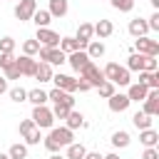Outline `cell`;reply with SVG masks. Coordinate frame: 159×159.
<instances>
[{"instance_id": "17", "label": "cell", "mask_w": 159, "mask_h": 159, "mask_svg": "<svg viewBox=\"0 0 159 159\" xmlns=\"http://www.w3.org/2000/svg\"><path fill=\"white\" fill-rule=\"evenodd\" d=\"M47 99H52L55 104H67V107H75V97L70 94V92H65V89H52V92H47Z\"/></svg>"}, {"instance_id": "40", "label": "cell", "mask_w": 159, "mask_h": 159, "mask_svg": "<svg viewBox=\"0 0 159 159\" xmlns=\"http://www.w3.org/2000/svg\"><path fill=\"white\" fill-rule=\"evenodd\" d=\"M0 52H15V37H0Z\"/></svg>"}, {"instance_id": "25", "label": "cell", "mask_w": 159, "mask_h": 159, "mask_svg": "<svg viewBox=\"0 0 159 159\" xmlns=\"http://www.w3.org/2000/svg\"><path fill=\"white\" fill-rule=\"evenodd\" d=\"M139 142L144 144V147H157V142H159V134L149 127V129H139Z\"/></svg>"}, {"instance_id": "1", "label": "cell", "mask_w": 159, "mask_h": 159, "mask_svg": "<svg viewBox=\"0 0 159 159\" xmlns=\"http://www.w3.org/2000/svg\"><path fill=\"white\" fill-rule=\"evenodd\" d=\"M75 142V132L67 127H50V134L45 137V149L47 152H60L62 147Z\"/></svg>"}, {"instance_id": "34", "label": "cell", "mask_w": 159, "mask_h": 159, "mask_svg": "<svg viewBox=\"0 0 159 159\" xmlns=\"http://www.w3.org/2000/svg\"><path fill=\"white\" fill-rule=\"evenodd\" d=\"M7 94H10V99L17 102V104L27 99V89H22V87H12V89H7Z\"/></svg>"}, {"instance_id": "33", "label": "cell", "mask_w": 159, "mask_h": 159, "mask_svg": "<svg viewBox=\"0 0 159 159\" xmlns=\"http://www.w3.org/2000/svg\"><path fill=\"white\" fill-rule=\"evenodd\" d=\"M114 87H117V84H112V82H109V80H104V82H102V84H97V87H94V89H97V92H99V97H104V99H107V97H112V94H114V92H117V89H114Z\"/></svg>"}, {"instance_id": "39", "label": "cell", "mask_w": 159, "mask_h": 159, "mask_svg": "<svg viewBox=\"0 0 159 159\" xmlns=\"http://www.w3.org/2000/svg\"><path fill=\"white\" fill-rule=\"evenodd\" d=\"M40 139H42V134H40V129L35 127V129L25 137V144H27V147H35V144H40Z\"/></svg>"}, {"instance_id": "45", "label": "cell", "mask_w": 159, "mask_h": 159, "mask_svg": "<svg viewBox=\"0 0 159 159\" xmlns=\"http://www.w3.org/2000/svg\"><path fill=\"white\" fill-rule=\"evenodd\" d=\"M77 89H80V92H87V89H92V87H89L84 80H77Z\"/></svg>"}, {"instance_id": "4", "label": "cell", "mask_w": 159, "mask_h": 159, "mask_svg": "<svg viewBox=\"0 0 159 159\" xmlns=\"http://www.w3.org/2000/svg\"><path fill=\"white\" fill-rule=\"evenodd\" d=\"M30 119L35 122V127H37V129H50V127L55 124L52 109H47L45 104H40V107H32V117H30Z\"/></svg>"}, {"instance_id": "42", "label": "cell", "mask_w": 159, "mask_h": 159, "mask_svg": "<svg viewBox=\"0 0 159 159\" xmlns=\"http://www.w3.org/2000/svg\"><path fill=\"white\" fill-rule=\"evenodd\" d=\"M147 25H149V30H159V10L152 12V17L147 20Z\"/></svg>"}, {"instance_id": "9", "label": "cell", "mask_w": 159, "mask_h": 159, "mask_svg": "<svg viewBox=\"0 0 159 159\" xmlns=\"http://www.w3.org/2000/svg\"><path fill=\"white\" fill-rule=\"evenodd\" d=\"M107 104H109V112H114V114H122V112H127L129 109V97L127 94H122V92H114L112 97H107Z\"/></svg>"}, {"instance_id": "14", "label": "cell", "mask_w": 159, "mask_h": 159, "mask_svg": "<svg viewBox=\"0 0 159 159\" xmlns=\"http://www.w3.org/2000/svg\"><path fill=\"white\" fill-rule=\"evenodd\" d=\"M67 62H70V67H72L75 72H80V70L89 62V55H87L84 50H75V52H70V55H67Z\"/></svg>"}, {"instance_id": "38", "label": "cell", "mask_w": 159, "mask_h": 159, "mask_svg": "<svg viewBox=\"0 0 159 159\" xmlns=\"http://www.w3.org/2000/svg\"><path fill=\"white\" fill-rule=\"evenodd\" d=\"M17 129H20V137H22V139H25V137H27V134H30V132H32V129H35V122H32V119H22V122H20V127H17Z\"/></svg>"}, {"instance_id": "7", "label": "cell", "mask_w": 159, "mask_h": 159, "mask_svg": "<svg viewBox=\"0 0 159 159\" xmlns=\"http://www.w3.org/2000/svg\"><path fill=\"white\" fill-rule=\"evenodd\" d=\"M35 40L40 42V47H57L60 45V35L55 30H50V27H37Z\"/></svg>"}, {"instance_id": "36", "label": "cell", "mask_w": 159, "mask_h": 159, "mask_svg": "<svg viewBox=\"0 0 159 159\" xmlns=\"http://www.w3.org/2000/svg\"><path fill=\"white\" fill-rule=\"evenodd\" d=\"M70 109H75V107H67V104H55V107H52V117H55V119H65V117L70 114Z\"/></svg>"}, {"instance_id": "35", "label": "cell", "mask_w": 159, "mask_h": 159, "mask_svg": "<svg viewBox=\"0 0 159 159\" xmlns=\"http://www.w3.org/2000/svg\"><path fill=\"white\" fill-rule=\"evenodd\" d=\"M109 2L119 12H132V7H134V0H109Z\"/></svg>"}, {"instance_id": "13", "label": "cell", "mask_w": 159, "mask_h": 159, "mask_svg": "<svg viewBox=\"0 0 159 159\" xmlns=\"http://www.w3.org/2000/svg\"><path fill=\"white\" fill-rule=\"evenodd\" d=\"M50 82H55V87H57V89H65V92H70V94H72V92H77V80H75V77H70V75H60V72H57V75H52V80H50Z\"/></svg>"}, {"instance_id": "18", "label": "cell", "mask_w": 159, "mask_h": 159, "mask_svg": "<svg viewBox=\"0 0 159 159\" xmlns=\"http://www.w3.org/2000/svg\"><path fill=\"white\" fill-rule=\"evenodd\" d=\"M52 75H55V72H52V65H47V62H37V67H35V75H32V77L42 84V82H50V80H52Z\"/></svg>"}, {"instance_id": "22", "label": "cell", "mask_w": 159, "mask_h": 159, "mask_svg": "<svg viewBox=\"0 0 159 159\" xmlns=\"http://www.w3.org/2000/svg\"><path fill=\"white\" fill-rule=\"evenodd\" d=\"M84 52L89 55V60H97V57H102L107 50H104V42H102V40H89L87 47H84Z\"/></svg>"}, {"instance_id": "46", "label": "cell", "mask_w": 159, "mask_h": 159, "mask_svg": "<svg viewBox=\"0 0 159 159\" xmlns=\"http://www.w3.org/2000/svg\"><path fill=\"white\" fill-rule=\"evenodd\" d=\"M82 159H102V154H99V152H87Z\"/></svg>"}, {"instance_id": "6", "label": "cell", "mask_w": 159, "mask_h": 159, "mask_svg": "<svg viewBox=\"0 0 159 159\" xmlns=\"http://www.w3.org/2000/svg\"><path fill=\"white\" fill-rule=\"evenodd\" d=\"M134 52H142V55H152L157 57L159 55V42L152 40V37H134Z\"/></svg>"}, {"instance_id": "24", "label": "cell", "mask_w": 159, "mask_h": 159, "mask_svg": "<svg viewBox=\"0 0 159 159\" xmlns=\"http://www.w3.org/2000/svg\"><path fill=\"white\" fill-rule=\"evenodd\" d=\"M27 102H32V107H40V104H47V92L35 87V89H27Z\"/></svg>"}, {"instance_id": "48", "label": "cell", "mask_w": 159, "mask_h": 159, "mask_svg": "<svg viewBox=\"0 0 159 159\" xmlns=\"http://www.w3.org/2000/svg\"><path fill=\"white\" fill-rule=\"evenodd\" d=\"M50 159H65V157H62V154H57V152H52V154H50Z\"/></svg>"}, {"instance_id": "26", "label": "cell", "mask_w": 159, "mask_h": 159, "mask_svg": "<svg viewBox=\"0 0 159 159\" xmlns=\"http://www.w3.org/2000/svg\"><path fill=\"white\" fill-rule=\"evenodd\" d=\"M129 142H132V137H129V132H124V129H117V132L112 134V147H117V149L129 147Z\"/></svg>"}, {"instance_id": "28", "label": "cell", "mask_w": 159, "mask_h": 159, "mask_svg": "<svg viewBox=\"0 0 159 159\" xmlns=\"http://www.w3.org/2000/svg\"><path fill=\"white\" fill-rule=\"evenodd\" d=\"M32 22H35L37 27H47V25L52 22V15H50L47 10H40V7H37L35 15H32Z\"/></svg>"}, {"instance_id": "3", "label": "cell", "mask_w": 159, "mask_h": 159, "mask_svg": "<svg viewBox=\"0 0 159 159\" xmlns=\"http://www.w3.org/2000/svg\"><path fill=\"white\" fill-rule=\"evenodd\" d=\"M80 80H84L89 87H97V84H102V82H104V72H102V70L89 60V62L80 70Z\"/></svg>"}, {"instance_id": "21", "label": "cell", "mask_w": 159, "mask_h": 159, "mask_svg": "<svg viewBox=\"0 0 159 159\" xmlns=\"http://www.w3.org/2000/svg\"><path fill=\"white\" fill-rule=\"evenodd\" d=\"M67 10H70V2H67V0H50L47 12H50L52 17H65Z\"/></svg>"}, {"instance_id": "30", "label": "cell", "mask_w": 159, "mask_h": 159, "mask_svg": "<svg viewBox=\"0 0 159 159\" xmlns=\"http://www.w3.org/2000/svg\"><path fill=\"white\" fill-rule=\"evenodd\" d=\"M7 157L10 159H27V144H12L10 149H7Z\"/></svg>"}, {"instance_id": "15", "label": "cell", "mask_w": 159, "mask_h": 159, "mask_svg": "<svg viewBox=\"0 0 159 159\" xmlns=\"http://www.w3.org/2000/svg\"><path fill=\"white\" fill-rule=\"evenodd\" d=\"M127 30H129V35H132V37H144V35L149 32V25H147V20H144V17H134V20H129Z\"/></svg>"}, {"instance_id": "44", "label": "cell", "mask_w": 159, "mask_h": 159, "mask_svg": "<svg viewBox=\"0 0 159 159\" xmlns=\"http://www.w3.org/2000/svg\"><path fill=\"white\" fill-rule=\"evenodd\" d=\"M142 159H159V149L157 147H147L144 154H142Z\"/></svg>"}, {"instance_id": "31", "label": "cell", "mask_w": 159, "mask_h": 159, "mask_svg": "<svg viewBox=\"0 0 159 159\" xmlns=\"http://www.w3.org/2000/svg\"><path fill=\"white\" fill-rule=\"evenodd\" d=\"M40 52V42L35 40V37H30V40H25L22 42V55H27V57H35Z\"/></svg>"}, {"instance_id": "2", "label": "cell", "mask_w": 159, "mask_h": 159, "mask_svg": "<svg viewBox=\"0 0 159 159\" xmlns=\"http://www.w3.org/2000/svg\"><path fill=\"white\" fill-rule=\"evenodd\" d=\"M102 72H104V80H109L112 84H119V87L132 84V75H129V70L122 67V65H117V62H109Z\"/></svg>"}, {"instance_id": "19", "label": "cell", "mask_w": 159, "mask_h": 159, "mask_svg": "<svg viewBox=\"0 0 159 159\" xmlns=\"http://www.w3.org/2000/svg\"><path fill=\"white\" fill-rule=\"evenodd\" d=\"M92 27H94V35H97L99 40H104V37H109V35L114 32V25H112V20H97Z\"/></svg>"}, {"instance_id": "32", "label": "cell", "mask_w": 159, "mask_h": 159, "mask_svg": "<svg viewBox=\"0 0 159 159\" xmlns=\"http://www.w3.org/2000/svg\"><path fill=\"white\" fill-rule=\"evenodd\" d=\"M65 55H70V52H75V50H80L77 47V40L75 37H60V45H57Z\"/></svg>"}, {"instance_id": "43", "label": "cell", "mask_w": 159, "mask_h": 159, "mask_svg": "<svg viewBox=\"0 0 159 159\" xmlns=\"http://www.w3.org/2000/svg\"><path fill=\"white\" fill-rule=\"evenodd\" d=\"M20 77H22V75H20V70H17L15 65L5 70V80H20Z\"/></svg>"}, {"instance_id": "41", "label": "cell", "mask_w": 159, "mask_h": 159, "mask_svg": "<svg viewBox=\"0 0 159 159\" xmlns=\"http://www.w3.org/2000/svg\"><path fill=\"white\" fill-rule=\"evenodd\" d=\"M144 70H147V72H154V70H157V57L144 55Z\"/></svg>"}, {"instance_id": "8", "label": "cell", "mask_w": 159, "mask_h": 159, "mask_svg": "<svg viewBox=\"0 0 159 159\" xmlns=\"http://www.w3.org/2000/svg\"><path fill=\"white\" fill-rule=\"evenodd\" d=\"M35 10H37V0H20L15 5V17L20 22H27V20H32Z\"/></svg>"}, {"instance_id": "27", "label": "cell", "mask_w": 159, "mask_h": 159, "mask_svg": "<svg viewBox=\"0 0 159 159\" xmlns=\"http://www.w3.org/2000/svg\"><path fill=\"white\" fill-rule=\"evenodd\" d=\"M65 149H67V152H65V159H82V157L87 154V149H84V144H77V142H72V144H67Z\"/></svg>"}, {"instance_id": "47", "label": "cell", "mask_w": 159, "mask_h": 159, "mask_svg": "<svg viewBox=\"0 0 159 159\" xmlns=\"http://www.w3.org/2000/svg\"><path fill=\"white\" fill-rule=\"evenodd\" d=\"M5 92H7V80L0 77V94H5Z\"/></svg>"}, {"instance_id": "16", "label": "cell", "mask_w": 159, "mask_h": 159, "mask_svg": "<svg viewBox=\"0 0 159 159\" xmlns=\"http://www.w3.org/2000/svg\"><path fill=\"white\" fill-rule=\"evenodd\" d=\"M127 87H129V89H127L129 102H144V97H147V92H149V87H147V84L134 82V84H127Z\"/></svg>"}, {"instance_id": "5", "label": "cell", "mask_w": 159, "mask_h": 159, "mask_svg": "<svg viewBox=\"0 0 159 159\" xmlns=\"http://www.w3.org/2000/svg\"><path fill=\"white\" fill-rule=\"evenodd\" d=\"M40 62H47V65H65L67 62V55L60 50V47H40Z\"/></svg>"}, {"instance_id": "12", "label": "cell", "mask_w": 159, "mask_h": 159, "mask_svg": "<svg viewBox=\"0 0 159 159\" xmlns=\"http://www.w3.org/2000/svg\"><path fill=\"white\" fill-rule=\"evenodd\" d=\"M15 67L20 70L22 77H32L35 75V67H37V60H32L27 55H20V57H15Z\"/></svg>"}, {"instance_id": "11", "label": "cell", "mask_w": 159, "mask_h": 159, "mask_svg": "<svg viewBox=\"0 0 159 159\" xmlns=\"http://www.w3.org/2000/svg\"><path fill=\"white\" fill-rule=\"evenodd\" d=\"M142 112L149 114V117H157V114H159V89H149V92H147Z\"/></svg>"}, {"instance_id": "50", "label": "cell", "mask_w": 159, "mask_h": 159, "mask_svg": "<svg viewBox=\"0 0 159 159\" xmlns=\"http://www.w3.org/2000/svg\"><path fill=\"white\" fill-rule=\"evenodd\" d=\"M0 159H10V157H7V154H2V152H0Z\"/></svg>"}, {"instance_id": "29", "label": "cell", "mask_w": 159, "mask_h": 159, "mask_svg": "<svg viewBox=\"0 0 159 159\" xmlns=\"http://www.w3.org/2000/svg\"><path fill=\"white\" fill-rule=\"evenodd\" d=\"M132 124H134L137 129H149V127H152V117H149V114H144V112H134Z\"/></svg>"}, {"instance_id": "10", "label": "cell", "mask_w": 159, "mask_h": 159, "mask_svg": "<svg viewBox=\"0 0 159 159\" xmlns=\"http://www.w3.org/2000/svg\"><path fill=\"white\" fill-rule=\"evenodd\" d=\"M92 37H94V27H92V22H80L77 35H75L77 47H80V50H84V47H87V42H89Z\"/></svg>"}, {"instance_id": "20", "label": "cell", "mask_w": 159, "mask_h": 159, "mask_svg": "<svg viewBox=\"0 0 159 159\" xmlns=\"http://www.w3.org/2000/svg\"><path fill=\"white\" fill-rule=\"evenodd\" d=\"M65 127L67 129H80V127H84V117H82V112H77V109H70V114L65 117Z\"/></svg>"}, {"instance_id": "49", "label": "cell", "mask_w": 159, "mask_h": 159, "mask_svg": "<svg viewBox=\"0 0 159 159\" xmlns=\"http://www.w3.org/2000/svg\"><path fill=\"white\" fill-rule=\"evenodd\" d=\"M152 5H154V10H159V0H152Z\"/></svg>"}, {"instance_id": "23", "label": "cell", "mask_w": 159, "mask_h": 159, "mask_svg": "<svg viewBox=\"0 0 159 159\" xmlns=\"http://www.w3.org/2000/svg\"><path fill=\"white\" fill-rule=\"evenodd\" d=\"M129 72H142L144 70V55L142 52H132L129 57H127V65H124Z\"/></svg>"}, {"instance_id": "37", "label": "cell", "mask_w": 159, "mask_h": 159, "mask_svg": "<svg viewBox=\"0 0 159 159\" xmlns=\"http://www.w3.org/2000/svg\"><path fill=\"white\" fill-rule=\"evenodd\" d=\"M15 65V55L12 52H0V70H7Z\"/></svg>"}]
</instances>
